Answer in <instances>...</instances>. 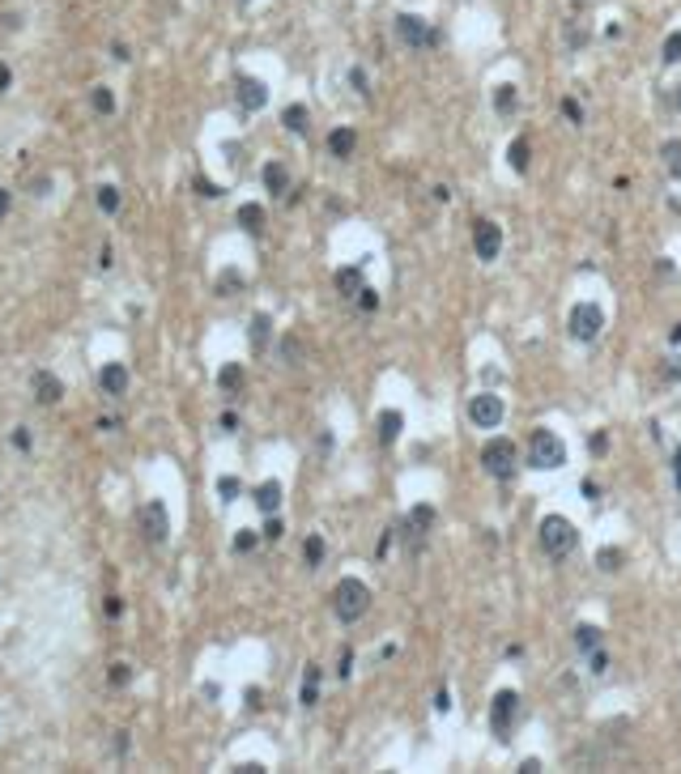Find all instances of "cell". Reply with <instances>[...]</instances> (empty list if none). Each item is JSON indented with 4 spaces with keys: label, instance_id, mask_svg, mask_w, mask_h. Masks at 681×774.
I'll list each match as a JSON object with an SVG mask.
<instances>
[{
    "label": "cell",
    "instance_id": "6da1fadb",
    "mask_svg": "<svg viewBox=\"0 0 681 774\" xmlns=\"http://www.w3.org/2000/svg\"><path fill=\"white\" fill-rule=\"evenodd\" d=\"M367 608H371V587L362 579H340L332 587V613L345 621V625H354L358 617H367Z\"/></svg>",
    "mask_w": 681,
    "mask_h": 774
},
{
    "label": "cell",
    "instance_id": "7a4b0ae2",
    "mask_svg": "<svg viewBox=\"0 0 681 774\" xmlns=\"http://www.w3.org/2000/svg\"><path fill=\"white\" fill-rule=\"evenodd\" d=\"M575 545H579L575 524L562 520V515H545V520H541V549L549 558H566V553H575Z\"/></svg>",
    "mask_w": 681,
    "mask_h": 774
},
{
    "label": "cell",
    "instance_id": "3957f363",
    "mask_svg": "<svg viewBox=\"0 0 681 774\" xmlns=\"http://www.w3.org/2000/svg\"><path fill=\"white\" fill-rule=\"evenodd\" d=\"M528 464H532V468H541V472L562 468V464H566V447H562V438H553V430H532V438H528Z\"/></svg>",
    "mask_w": 681,
    "mask_h": 774
},
{
    "label": "cell",
    "instance_id": "277c9868",
    "mask_svg": "<svg viewBox=\"0 0 681 774\" xmlns=\"http://www.w3.org/2000/svg\"><path fill=\"white\" fill-rule=\"evenodd\" d=\"M481 464H486V472L494 481H511L515 477V464H520V451H515L511 438H490L481 447Z\"/></svg>",
    "mask_w": 681,
    "mask_h": 774
},
{
    "label": "cell",
    "instance_id": "5b68a950",
    "mask_svg": "<svg viewBox=\"0 0 681 774\" xmlns=\"http://www.w3.org/2000/svg\"><path fill=\"white\" fill-rule=\"evenodd\" d=\"M137 528H141L145 545H166V536H171V515H166V502L149 498V502L141 506V515H137Z\"/></svg>",
    "mask_w": 681,
    "mask_h": 774
},
{
    "label": "cell",
    "instance_id": "8992f818",
    "mask_svg": "<svg viewBox=\"0 0 681 774\" xmlns=\"http://www.w3.org/2000/svg\"><path fill=\"white\" fill-rule=\"evenodd\" d=\"M396 35H400L405 47H438V43H443V35L430 30L426 18H413V13H400V18H396Z\"/></svg>",
    "mask_w": 681,
    "mask_h": 774
},
{
    "label": "cell",
    "instance_id": "52a82bcc",
    "mask_svg": "<svg viewBox=\"0 0 681 774\" xmlns=\"http://www.w3.org/2000/svg\"><path fill=\"white\" fill-rule=\"evenodd\" d=\"M515 711H520V694H515V689H498V694H494V702H490V727H494V736H498V740H507V736H511Z\"/></svg>",
    "mask_w": 681,
    "mask_h": 774
},
{
    "label": "cell",
    "instance_id": "ba28073f",
    "mask_svg": "<svg viewBox=\"0 0 681 774\" xmlns=\"http://www.w3.org/2000/svg\"><path fill=\"white\" fill-rule=\"evenodd\" d=\"M601 328H605V311H601L596 302H579V307L571 311V336H575V340H596Z\"/></svg>",
    "mask_w": 681,
    "mask_h": 774
},
{
    "label": "cell",
    "instance_id": "9c48e42d",
    "mask_svg": "<svg viewBox=\"0 0 681 774\" xmlns=\"http://www.w3.org/2000/svg\"><path fill=\"white\" fill-rule=\"evenodd\" d=\"M473 251H477V260H498V251H503V226L498 221H477L473 226Z\"/></svg>",
    "mask_w": 681,
    "mask_h": 774
},
{
    "label": "cell",
    "instance_id": "30bf717a",
    "mask_svg": "<svg viewBox=\"0 0 681 774\" xmlns=\"http://www.w3.org/2000/svg\"><path fill=\"white\" fill-rule=\"evenodd\" d=\"M469 417H473V426H477V430H494V426L503 422V400H498L494 392H481V396H473Z\"/></svg>",
    "mask_w": 681,
    "mask_h": 774
},
{
    "label": "cell",
    "instance_id": "8fae6325",
    "mask_svg": "<svg viewBox=\"0 0 681 774\" xmlns=\"http://www.w3.org/2000/svg\"><path fill=\"white\" fill-rule=\"evenodd\" d=\"M98 387H102V396H124L128 392V366L124 362H106L98 370Z\"/></svg>",
    "mask_w": 681,
    "mask_h": 774
},
{
    "label": "cell",
    "instance_id": "7c38bea8",
    "mask_svg": "<svg viewBox=\"0 0 681 774\" xmlns=\"http://www.w3.org/2000/svg\"><path fill=\"white\" fill-rule=\"evenodd\" d=\"M30 392L39 396V405H60V396H64V383H60L51 370H35V379H30Z\"/></svg>",
    "mask_w": 681,
    "mask_h": 774
},
{
    "label": "cell",
    "instance_id": "4fadbf2b",
    "mask_svg": "<svg viewBox=\"0 0 681 774\" xmlns=\"http://www.w3.org/2000/svg\"><path fill=\"white\" fill-rule=\"evenodd\" d=\"M239 102H243L247 111H260V106L269 102V90H264V81H256V77H239Z\"/></svg>",
    "mask_w": 681,
    "mask_h": 774
},
{
    "label": "cell",
    "instance_id": "5bb4252c",
    "mask_svg": "<svg viewBox=\"0 0 681 774\" xmlns=\"http://www.w3.org/2000/svg\"><path fill=\"white\" fill-rule=\"evenodd\" d=\"M354 145H358L354 128H336V133L328 137V154H332V158H350V154H354Z\"/></svg>",
    "mask_w": 681,
    "mask_h": 774
},
{
    "label": "cell",
    "instance_id": "9a60e30c",
    "mask_svg": "<svg viewBox=\"0 0 681 774\" xmlns=\"http://www.w3.org/2000/svg\"><path fill=\"white\" fill-rule=\"evenodd\" d=\"M336 290L345 294V298H358V294H362V264L340 269V273H336Z\"/></svg>",
    "mask_w": 681,
    "mask_h": 774
},
{
    "label": "cell",
    "instance_id": "2e32d148",
    "mask_svg": "<svg viewBox=\"0 0 681 774\" xmlns=\"http://www.w3.org/2000/svg\"><path fill=\"white\" fill-rule=\"evenodd\" d=\"M400 426H405V417H400L396 409L379 413V443H384V447H392V443L400 438Z\"/></svg>",
    "mask_w": 681,
    "mask_h": 774
},
{
    "label": "cell",
    "instance_id": "e0dca14e",
    "mask_svg": "<svg viewBox=\"0 0 681 774\" xmlns=\"http://www.w3.org/2000/svg\"><path fill=\"white\" fill-rule=\"evenodd\" d=\"M256 506H260L264 515H273V510L281 506V481H264V485H256Z\"/></svg>",
    "mask_w": 681,
    "mask_h": 774
},
{
    "label": "cell",
    "instance_id": "ac0fdd59",
    "mask_svg": "<svg viewBox=\"0 0 681 774\" xmlns=\"http://www.w3.org/2000/svg\"><path fill=\"white\" fill-rule=\"evenodd\" d=\"M515 102H520V90H515L511 81L494 85V111H498V115H515Z\"/></svg>",
    "mask_w": 681,
    "mask_h": 774
},
{
    "label": "cell",
    "instance_id": "d6986e66",
    "mask_svg": "<svg viewBox=\"0 0 681 774\" xmlns=\"http://www.w3.org/2000/svg\"><path fill=\"white\" fill-rule=\"evenodd\" d=\"M298 702H302V706H315V702H319V668H315V664H307V672H302Z\"/></svg>",
    "mask_w": 681,
    "mask_h": 774
},
{
    "label": "cell",
    "instance_id": "ffe728a7",
    "mask_svg": "<svg viewBox=\"0 0 681 774\" xmlns=\"http://www.w3.org/2000/svg\"><path fill=\"white\" fill-rule=\"evenodd\" d=\"M269 332H273V319L260 311V315L252 319V353H264V349H269Z\"/></svg>",
    "mask_w": 681,
    "mask_h": 774
},
{
    "label": "cell",
    "instance_id": "44dd1931",
    "mask_svg": "<svg viewBox=\"0 0 681 774\" xmlns=\"http://www.w3.org/2000/svg\"><path fill=\"white\" fill-rule=\"evenodd\" d=\"M264 188H269L273 196H281V192L290 188V175H286L281 162H269V166H264Z\"/></svg>",
    "mask_w": 681,
    "mask_h": 774
},
{
    "label": "cell",
    "instance_id": "7402d4cb",
    "mask_svg": "<svg viewBox=\"0 0 681 774\" xmlns=\"http://www.w3.org/2000/svg\"><path fill=\"white\" fill-rule=\"evenodd\" d=\"M239 226H243L247 234H260V230H264V209H260V204H243V209H239Z\"/></svg>",
    "mask_w": 681,
    "mask_h": 774
},
{
    "label": "cell",
    "instance_id": "603a6c76",
    "mask_svg": "<svg viewBox=\"0 0 681 774\" xmlns=\"http://www.w3.org/2000/svg\"><path fill=\"white\" fill-rule=\"evenodd\" d=\"M281 123H286V128H290V133H294V137H302V133H307V106H298V102H294V106H286V115H281Z\"/></svg>",
    "mask_w": 681,
    "mask_h": 774
},
{
    "label": "cell",
    "instance_id": "cb8c5ba5",
    "mask_svg": "<svg viewBox=\"0 0 681 774\" xmlns=\"http://www.w3.org/2000/svg\"><path fill=\"white\" fill-rule=\"evenodd\" d=\"M243 379H247V374H243V366H239V362L221 366V374H217V383L226 387V392H239V387H243Z\"/></svg>",
    "mask_w": 681,
    "mask_h": 774
},
{
    "label": "cell",
    "instance_id": "d4e9b609",
    "mask_svg": "<svg viewBox=\"0 0 681 774\" xmlns=\"http://www.w3.org/2000/svg\"><path fill=\"white\" fill-rule=\"evenodd\" d=\"M409 528L413 532H430L434 528V506H413L409 510Z\"/></svg>",
    "mask_w": 681,
    "mask_h": 774
},
{
    "label": "cell",
    "instance_id": "484cf974",
    "mask_svg": "<svg viewBox=\"0 0 681 774\" xmlns=\"http://www.w3.org/2000/svg\"><path fill=\"white\" fill-rule=\"evenodd\" d=\"M660 158H664V166H668V175H673V179H681V141H664V149H660Z\"/></svg>",
    "mask_w": 681,
    "mask_h": 774
},
{
    "label": "cell",
    "instance_id": "4316f807",
    "mask_svg": "<svg viewBox=\"0 0 681 774\" xmlns=\"http://www.w3.org/2000/svg\"><path fill=\"white\" fill-rule=\"evenodd\" d=\"M575 647H579V651H596V647H601V629H596V625H579V629H575Z\"/></svg>",
    "mask_w": 681,
    "mask_h": 774
},
{
    "label": "cell",
    "instance_id": "83f0119b",
    "mask_svg": "<svg viewBox=\"0 0 681 774\" xmlns=\"http://www.w3.org/2000/svg\"><path fill=\"white\" fill-rule=\"evenodd\" d=\"M596 566H601V570H609V575H613V570H622V566H626V553H622V549H613V545H609V549H601V553H596Z\"/></svg>",
    "mask_w": 681,
    "mask_h": 774
},
{
    "label": "cell",
    "instance_id": "f1b7e54d",
    "mask_svg": "<svg viewBox=\"0 0 681 774\" xmlns=\"http://www.w3.org/2000/svg\"><path fill=\"white\" fill-rule=\"evenodd\" d=\"M90 102H94V111H98V115H111V111H116V94H111L106 85H94Z\"/></svg>",
    "mask_w": 681,
    "mask_h": 774
},
{
    "label": "cell",
    "instance_id": "f546056e",
    "mask_svg": "<svg viewBox=\"0 0 681 774\" xmlns=\"http://www.w3.org/2000/svg\"><path fill=\"white\" fill-rule=\"evenodd\" d=\"M98 209H102V213H120V188L102 183V188H98Z\"/></svg>",
    "mask_w": 681,
    "mask_h": 774
},
{
    "label": "cell",
    "instance_id": "4dcf8cb0",
    "mask_svg": "<svg viewBox=\"0 0 681 774\" xmlns=\"http://www.w3.org/2000/svg\"><path fill=\"white\" fill-rule=\"evenodd\" d=\"M324 553H328L324 536H307V545H302V558H307V566H319V562H324Z\"/></svg>",
    "mask_w": 681,
    "mask_h": 774
},
{
    "label": "cell",
    "instance_id": "1f68e13d",
    "mask_svg": "<svg viewBox=\"0 0 681 774\" xmlns=\"http://www.w3.org/2000/svg\"><path fill=\"white\" fill-rule=\"evenodd\" d=\"M507 162H511V171H528V141H511Z\"/></svg>",
    "mask_w": 681,
    "mask_h": 774
},
{
    "label": "cell",
    "instance_id": "d6a6232c",
    "mask_svg": "<svg viewBox=\"0 0 681 774\" xmlns=\"http://www.w3.org/2000/svg\"><path fill=\"white\" fill-rule=\"evenodd\" d=\"M660 56H664V64H677V60H681V30H673V35L664 39Z\"/></svg>",
    "mask_w": 681,
    "mask_h": 774
},
{
    "label": "cell",
    "instance_id": "836d02e7",
    "mask_svg": "<svg viewBox=\"0 0 681 774\" xmlns=\"http://www.w3.org/2000/svg\"><path fill=\"white\" fill-rule=\"evenodd\" d=\"M106 681H111V685H116V689H124V685H128V681H133V668H128V664H124V660H120V664H111V672H106Z\"/></svg>",
    "mask_w": 681,
    "mask_h": 774
},
{
    "label": "cell",
    "instance_id": "e575fe53",
    "mask_svg": "<svg viewBox=\"0 0 681 774\" xmlns=\"http://www.w3.org/2000/svg\"><path fill=\"white\" fill-rule=\"evenodd\" d=\"M239 489H243V485H239V477H221V481H217L221 502H235V498H239Z\"/></svg>",
    "mask_w": 681,
    "mask_h": 774
},
{
    "label": "cell",
    "instance_id": "d590c367",
    "mask_svg": "<svg viewBox=\"0 0 681 774\" xmlns=\"http://www.w3.org/2000/svg\"><path fill=\"white\" fill-rule=\"evenodd\" d=\"M281 353H286V362H290V366H298V357H302V345H298L294 336H286V340H281Z\"/></svg>",
    "mask_w": 681,
    "mask_h": 774
},
{
    "label": "cell",
    "instance_id": "8d00e7d4",
    "mask_svg": "<svg viewBox=\"0 0 681 774\" xmlns=\"http://www.w3.org/2000/svg\"><path fill=\"white\" fill-rule=\"evenodd\" d=\"M256 541H260V536H256V532H247V528H243V532H239V536H235V553H252V549H256Z\"/></svg>",
    "mask_w": 681,
    "mask_h": 774
},
{
    "label": "cell",
    "instance_id": "74e56055",
    "mask_svg": "<svg viewBox=\"0 0 681 774\" xmlns=\"http://www.w3.org/2000/svg\"><path fill=\"white\" fill-rule=\"evenodd\" d=\"M677 379H681V357H668L660 370V383H677Z\"/></svg>",
    "mask_w": 681,
    "mask_h": 774
},
{
    "label": "cell",
    "instance_id": "f35d334b",
    "mask_svg": "<svg viewBox=\"0 0 681 774\" xmlns=\"http://www.w3.org/2000/svg\"><path fill=\"white\" fill-rule=\"evenodd\" d=\"M243 285V277L231 269V273H221V281H217V294H231V290H239Z\"/></svg>",
    "mask_w": 681,
    "mask_h": 774
},
{
    "label": "cell",
    "instance_id": "ab89813d",
    "mask_svg": "<svg viewBox=\"0 0 681 774\" xmlns=\"http://www.w3.org/2000/svg\"><path fill=\"white\" fill-rule=\"evenodd\" d=\"M358 307H362V311H379V294L362 285V294H358Z\"/></svg>",
    "mask_w": 681,
    "mask_h": 774
},
{
    "label": "cell",
    "instance_id": "60d3db41",
    "mask_svg": "<svg viewBox=\"0 0 681 774\" xmlns=\"http://www.w3.org/2000/svg\"><path fill=\"white\" fill-rule=\"evenodd\" d=\"M281 532H286V524H281V520H269L260 536H264V541H281Z\"/></svg>",
    "mask_w": 681,
    "mask_h": 774
},
{
    "label": "cell",
    "instance_id": "b9f144b4",
    "mask_svg": "<svg viewBox=\"0 0 681 774\" xmlns=\"http://www.w3.org/2000/svg\"><path fill=\"white\" fill-rule=\"evenodd\" d=\"M562 111H566V119H571V123H584V111H579V102H575V98H566V102H562Z\"/></svg>",
    "mask_w": 681,
    "mask_h": 774
},
{
    "label": "cell",
    "instance_id": "7bdbcfd3",
    "mask_svg": "<svg viewBox=\"0 0 681 774\" xmlns=\"http://www.w3.org/2000/svg\"><path fill=\"white\" fill-rule=\"evenodd\" d=\"M13 447H18V451H30V430H26V426L13 430Z\"/></svg>",
    "mask_w": 681,
    "mask_h": 774
},
{
    "label": "cell",
    "instance_id": "ee69618b",
    "mask_svg": "<svg viewBox=\"0 0 681 774\" xmlns=\"http://www.w3.org/2000/svg\"><path fill=\"white\" fill-rule=\"evenodd\" d=\"M592 672H596V677H601V672H609V656H605L601 647L592 651Z\"/></svg>",
    "mask_w": 681,
    "mask_h": 774
},
{
    "label": "cell",
    "instance_id": "f6af8a7d",
    "mask_svg": "<svg viewBox=\"0 0 681 774\" xmlns=\"http://www.w3.org/2000/svg\"><path fill=\"white\" fill-rule=\"evenodd\" d=\"M340 677H350L354 672V651H340V668H336Z\"/></svg>",
    "mask_w": 681,
    "mask_h": 774
},
{
    "label": "cell",
    "instance_id": "bcb514c9",
    "mask_svg": "<svg viewBox=\"0 0 681 774\" xmlns=\"http://www.w3.org/2000/svg\"><path fill=\"white\" fill-rule=\"evenodd\" d=\"M47 188H51V179H47V175H39V179H30V192H35V196H47Z\"/></svg>",
    "mask_w": 681,
    "mask_h": 774
},
{
    "label": "cell",
    "instance_id": "7dc6e473",
    "mask_svg": "<svg viewBox=\"0 0 681 774\" xmlns=\"http://www.w3.org/2000/svg\"><path fill=\"white\" fill-rule=\"evenodd\" d=\"M196 192H200V196H221V188L209 183V179H196Z\"/></svg>",
    "mask_w": 681,
    "mask_h": 774
},
{
    "label": "cell",
    "instance_id": "c3c4849f",
    "mask_svg": "<svg viewBox=\"0 0 681 774\" xmlns=\"http://www.w3.org/2000/svg\"><path fill=\"white\" fill-rule=\"evenodd\" d=\"M124 613V600L120 596H106V617H120Z\"/></svg>",
    "mask_w": 681,
    "mask_h": 774
},
{
    "label": "cell",
    "instance_id": "681fc988",
    "mask_svg": "<svg viewBox=\"0 0 681 774\" xmlns=\"http://www.w3.org/2000/svg\"><path fill=\"white\" fill-rule=\"evenodd\" d=\"M9 204H13V196H9V192H5V188H0V221H5V217H9Z\"/></svg>",
    "mask_w": 681,
    "mask_h": 774
},
{
    "label": "cell",
    "instance_id": "f907efd6",
    "mask_svg": "<svg viewBox=\"0 0 681 774\" xmlns=\"http://www.w3.org/2000/svg\"><path fill=\"white\" fill-rule=\"evenodd\" d=\"M9 81H13V73H9V64H0V94L9 90Z\"/></svg>",
    "mask_w": 681,
    "mask_h": 774
},
{
    "label": "cell",
    "instance_id": "816d5d0a",
    "mask_svg": "<svg viewBox=\"0 0 681 774\" xmlns=\"http://www.w3.org/2000/svg\"><path fill=\"white\" fill-rule=\"evenodd\" d=\"M388 549H392V532H384V536H379V549H375V553H379V562H384V553H388Z\"/></svg>",
    "mask_w": 681,
    "mask_h": 774
},
{
    "label": "cell",
    "instance_id": "f5cc1de1",
    "mask_svg": "<svg viewBox=\"0 0 681 774\" xmlns=\"http://www.w3.org/2000/svg\"><path fill=\"white\" fill-rule=\"evenodd\" d=\"M247 706H252V711H260V706H264V702H260V689H247Z\"/></svg>",
    "mask_w": 681,
    "mask_h": 774
},
{
    "label": "cell",
    "instance_id": "db71d44e",
    "mask_svg": "<svg viewBox=\"0 0 681 774\" xmlns=\"http://www.w3.org/2000/svg\"><path fill=\"white\" fill-rule=\"evenodd\" d=\"M451 706V698H447V689H438V698H434V711H447Z\"/></svg>",
    "mask_w": 681,
    "mask_h": 774
},
{
    "label": "cell",
    "instance_id": "11a10c76",
    "mask_svg": "<svg viewBox=\"0 0 681 774\" xmlns=\"http://www.w3.org/2000/svg\"><path fill=\"white\" fill-rule=\"evenodd\" d=\"M116 753H128V732H116Z\"/></svg>",
    "mask_w": 681,
    "mask_h": 774
},
{
    "label": "cell",
    "instance_id": "9f6ffc18",
    "mask_svg": "<svg viewBox=\"0 0 681 774\" xmlns=\"http://www.w3.org/2000/svg\"><path fill=\"white\" fill-rule=\"evenodd\" d=\"M673 472H677V489H681V447L673 451Z\"/></svg>",
    "mask_w": 681,
    "mask_h": 774
},
{
    "label": "cell",
    "instance_id": "6f0895ef",
    "mask_svg": "<svg viewBox=\"0 0 681 774\" xmlns=\"http://www.w3.org/2000/svg\"><path fill=\"white\" fill-rule=\"evenodd\" d=\"M668 340H673V345H681V324H677V328L668 332Z\"/></svg>",
    "mask_w": 681,
    "mask_h": 774
},
{
    "label": "cell",
    "instance_id": "680465c9",
    "mask_svg": "<svg viewBox=\"0 0 681 774\" xmlns=\"http://www.w3.org/2000/svg\"><path fill=\"white\" fill-rule=\"evenodd\" d=\"M677 106H681V85H677Z\"/></svg>",
    "mask_w": 681,
    "mask_h": 774
}]
</instances>
